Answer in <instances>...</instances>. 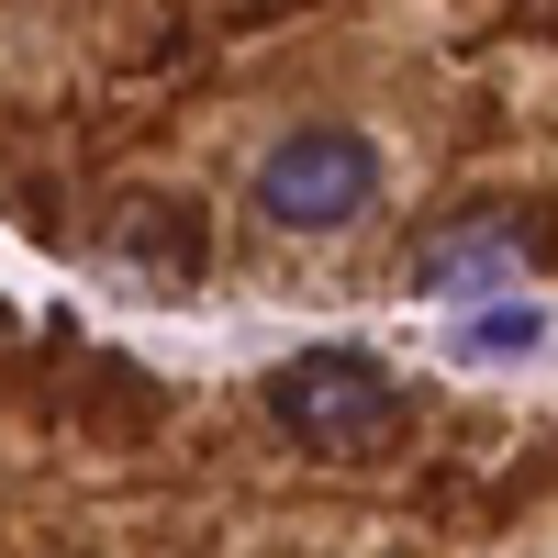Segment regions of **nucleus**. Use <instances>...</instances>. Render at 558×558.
Segmentation results:
<instances>
[{"label":"nucleus","instance_id":"f257e3e1","mask_svg":"<svg viewBox=\"0 0 558 558\" xmlns=\"http://www.w3.org/2000/svg\"><path fill=\"white\" fill-rule=\"evenodd\" d=\"M246 202L268 235H347L380 202V146L357 123H291L279 146L246 168Z\"/></svg>","mask_w":558,"mask_h":558},{"label":"nucleus","instance_id":"f03ea898","mask_svg":"<svg viewBox=\"0 0 558 558\" xmlns=\"http://www.w3.org/2000/svg\"><path fill=\"white\" fill-rule=\"evenodd\" d=\"M268 413L279 436H302L313 458H368L402 425V380L357 347H313V357H279L268 368Z\"/></svg>","mask_w":558,"mask_h":558},{"label":"nucleus","instance_id":"7ed1b4c3","mask_svg":"<svg viewBox=\"0 0 558 558\" xmlns=\"http://www.w3.org/2000/svg\"><path fill=\"white\" fill-rule=\"evenodd\" d=\"M502 279H525V235L514 223H492V213H470V223H447V235H425L413 246V291H470V302H492Z\"/></svg>","mask_w":558,"mask_h":558},{"label":"nucleus","instance_id":"20e7f679","mask_svg":"<svg viewBox=\"0 0 558 558\" xmlns=\"http://www.w3.org/2000/svg\"><path fill=\"white\" fill-rule=\"evenodd\" d=\"M525 347H547V313L536 302H481L470 324H458V357H470V368L481 357H525Z\"/></svg>","mask_w":558,"mask_h":558}]
</instances>
